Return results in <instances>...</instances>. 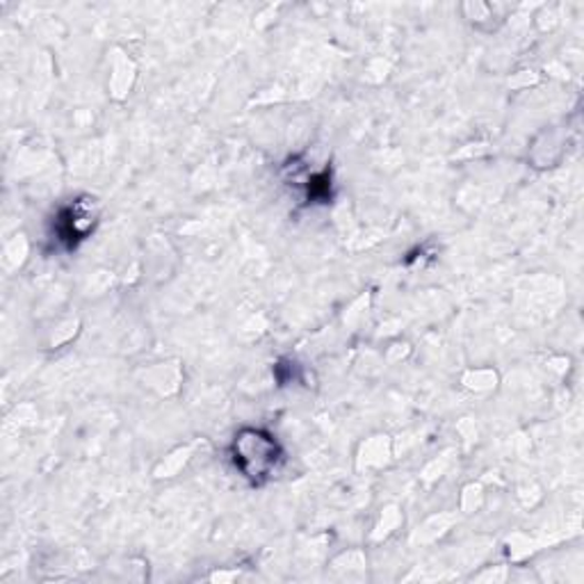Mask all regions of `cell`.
Wrapping results in <instances>:
<instances>
[{"label": "cell", "instance_id": "1", "mask_svg": "<svg viewBox=\"0 0 584 584\" xmlns=\"http://www.w3.org/2000/svg\"><path fill=\"white\" fill-rule=\"evenodd\" d=\"M230 457L243 478H247L252 484H265L267 480L277 478L284 463V450L279 441L265 430H243L236 434L230 445Z\"/></svg>", "mask_w": 584, "mask_h": 584}, {"label": "cell", "instance_id": "2", "mask_svg": "<svg viewBox=\"0 0 584 584\" xmlns=\"http://www.w3.org/2000/svg\"><path fill=\"white\" fill-rule=\"evenodd\" d=\"M69 217L73 222H66L60 217V240H69L71 245H75L78 240H85V236L90 233V228L94 226V213L90 204H75L71 208H66Z\"/></svg>", "mask_w": 584, "mask_h": 584}]
</instances>
